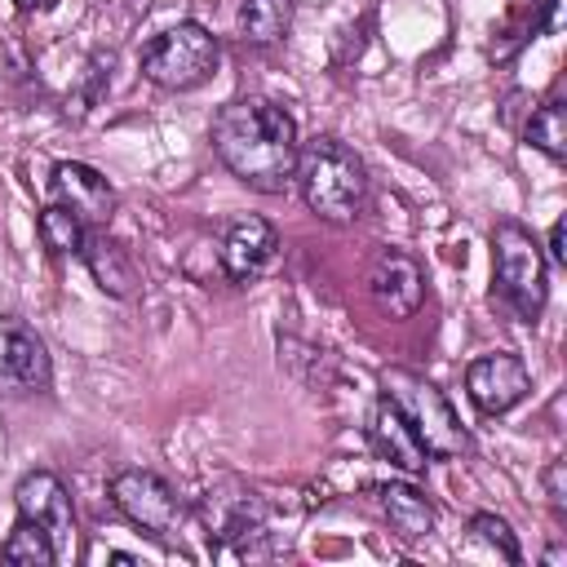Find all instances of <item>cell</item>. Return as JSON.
I'll use <instances>...</instances> for the list:
<instances>
[{
    "label": "cell",
    "instance_id": "cell-6",
    "mask_svg": "<svg viewBox=\"0 0 567 567\" xmlns=\"http://www.w3.org/2000/svg\"><path fill=\"white\" fill-rule=\"evenodd\" d=\"M199 518H204L213 545H239V549H248V540L266 536L270 509H266V496L257 487H248L239 478H221V483H213L204 492Z\"/></svg>",
    "mask_w": 567,
    "mask_h": 567
},
{
    "label": "cell",
    "instance_id": "cell-18",
    "mask_svg": "<svg viewBox=\"0 0 567 567\" xmlns=\"http://www.w3.org/2000/svg\"><path fill=\"white\" fill-rule=\"evenodd\" d=\"M35 230H40V244L53 252V257H80V248H84V239H89V226L66 208V204H49V208H40V217H35Z\"/></svg>",
    "mask_w": 567,
    "mask_h": 567
},
{
    "label": "cell",
    "instance_id": "cell-12",
    "mask_svg": "<svg viewBox=\"0 0 567 567\" xmlns=\"http://www.w3.org/2000/svg\"><path fill=\"white\" fill-rule=\"evenodd\" d=\"M53 199L66 204L89 230L93 226H106L111 213H115V186L93 164H80V159L53 164Z\"/></svg>",
    "mask_w": 567,
    "mask_h": 567
},
{
    "label": "cell",
    "instance_id": "cell-14",
    "mask_svg": "<svg viewBox=\"0 0 567 567\" xmlns=\"http://www.w3.org/2000/svg\"><path fill=\"white\" fill-rule=\"evenodd\" d=\"M372 447H377L381 461H390L403 474H421L425 470V447H421L416 430L408 425V416L399 412V403L390 394L377 399V412H372Z\"/></svg>",
    "mask_w": 567,
    "mask_h": 567
},
{
    "label": "cell",
    "instance_id": "cell-17",
    "mask_svg": "<svg viewBox=\"0 0 567 567\" xmlns=\"http://www.w3.org/2000/svg\"><path fill=\"white\" fill-rule=\"evenodd\" d=\"M235 22L248 44H275L292 27V0H239Z\"/></svg>",
    "mask_w": 567,
    "mask_h": 567
},
{
    "label": "cell",
    "instance_id": "cell-11",
    "mask_svg": "<svg viewBox=\"0 0 567 567\" xmlns=\"http://www.w3.org/2000/svg\"><path fill=\"white\" fill-rule=\"evenodd\" d=\"M368 292L390 319H412L425 297V275H421L416 257H408L399 248H381L368 270Z\"/></svg>",
    "mask_w": 567,
    "mask_h": 567
},
{
    "label": "cell",
    "instance_id": "cell-13",
    "mask_svg": "<svg viewBox=\"0 0 567 567\" xmlns=\"http://www.w3.org/2000/svg\"><path fill=\"white\" fill-rule=\"evenodd\" d=\"M279 252V235L266 217H239L226 239H221V270L235 279V284H248L257 279Z\"/></svg>",
    "mask_w": 567,
    "mask_h": 567
},
{
    "label": "cell",
    "instance_id": "cell-23",
    "mask_svg": "<svg viewBox=\"0 0 567 567\" xmlns=\"http://www.w3.org/2000/svg\"><path fill=\"white\" fill-rule=\"evenodd\" d=\"M549 261H554V266H567V248H563V217L549 226Z\"/></svg>",
    "mask_w": 567,
    "mask_h": 567
},
{
    "label": "cell",
    "instance_id": "cell-2",
    "mask_svg": "<svg viewBox=\"0 0 567 567\" xmlns=\"http://www.w3.org/2000/svg\"><path fill=\"white\" fill-rule=\"evenodd\" d=\"M292 182L310 213L323 221H354L368 204V168L341 137H310L297 146Z\"/></svg>",
    "mask_w": 567,
    "mask_h": 567
},
{
    "label": "cell",
    "instance_id": "cell-1",
    "mask_svg": "<svg viewBox=\"0 0 567 567\" xmlns=\"http://www.w3.org/2000/svg\"><path fill=\"white\" fill-rule=\"evenodd\" d=\"M297 120L270 97H235L213 120L217 159L261 195H279L292 186L297 168Z\"/></svg>",
    "mask_w": 567,
    "mask_h": 567
},
{
    "label": "cell",
    "instance_id": "cell-3",
    "mask_svg": "<svg viewBox=\"0 0 567 567\" xmlns=\"http://www.w3.org/2000/svg\"><path fill=\"white\" fill-rule=\"evenodd\" d=\"M381 394H390V399L399 403V412H403L408 425L416 430L425 456H434V461H456V456L470 452V434H465L461 416L452 412L447 394H443L434 381H425L421 372H412V368H385V372H381Z\"/></svg>",
    "mask_w": 567,
    "mask_h": 567
},
{
    "label": "cell",
    "instance_id": "cell-7",
    "mask_svg": "<svg viewBox=\"0 0 567 567\" xmlns=\"http://www.w3.org/2000/svg\"><path fill=\"white\" fill-rule=\"evenodd\" d=\"M111 501H115V509L133 527H142V532H151L159 540H168L182 527V501H177V492L159 474H151V470H120L111 478Z\"/></svg>",
    "mask_w": 567,
    "mask_h": 567
},
{
    "label": "cell",
    "instance_id": "cell-4",
    "mask_svg": "<svg viewBox=\"0 0 567 567\" xmlns=\"http://www.w3.org/2000/svg\"><path fill=\"white\" fill-rule=\"evenodd\" d=\"M492 270H496V292L505 297V306L523 323H536L545 315L549 284H545V252L527 226L518 221L492 226Z\"/></svg>",
    "mask_w": 567,
    "mask_h": 567
},
{
    "label": "cell",
    "instance_id": "cell-5",
    "mask_svg": "<svg viewBox=\"0 0 567 567\" xmlns=\"http://www.w3.org/2000/svg\"><path fill=\"white\" fill-rule=\"evenodd\" d=\"M217 62H221L217 35L199 22H177V27H168L142 44V75L159 89H173V93L208 84Z\"/></svg>",
    "mask_w": 567,
    "mask_h": 567
},
{
    "label": "cell",
    "instance_id": "cell-21",
    "mask_svg": "<svg viewBox=\"0 0 567 567\" xmlns=\"http://www.w3.org/2000/svg\"><path fill=\"white\" fill-rule=\"evenodd\" d=\"M470 532H474L478 540H487L492 549H501L505 563H523V549H518V540H514V532H509L505 518H496V514H474V518H470Z\"/></svg>",
    "mask_w": 567,
    "mask_h": 567
},
{
    "label": "cell",
    "instance_id": "cell-15",
    "mask_svg": "<svg viewBox=\"0 0 567 567\" xmlns=\"http://www.w3.org/2000/svg\"><path fill=\"white\" fill-rule=\"evenodd\" d=\"M80 257H84L89 275L97 279V288H102L106 297L128 301V297L137 292V284H142L137 261H133V257H128V248H124L120 239H111L106 230H89V239H84Z\"/></svg>",
    "mask_w": 567,
    "mask_h": 567
},
{
    "label": "cell",
    "instance_id": "cell-9",
    "mask_svg": "<svg viewBox=\"0 0 567 567\" xmlns=\"http://www.w3.org/2000/svg\"><path fill=\"white\" fill-rule=\"evenodd\" d=\"M53 385V359L35 328L0 315V394H40Z\"/></svg>",
    "mask_w": 567,
    "mask_h": 567
},
{
    "label": "cell",
    "instance_id": "cell-10",
    "mask_svg": "<svg viewBox=\"0 0 567 567\" xmlns=\"http://www.w3.org/2000/svg\"><path fill=\"white\" fill-rule=\"evenodd\" d=\"M465 390H470V403L483 412V416H505L509 408H518L532 390V372L518 354L509 350H492V354H478L470 368H465Z\"/></svg>",
    "mask_w": 567,
    "mask_h": 567
},
{
    "label": "cell",
    "instance_id": "cell-8",
    "mask_svg": "<svg viewBox=\"0 0 567 567\" xmlns=\"http://www.w3.org/2000/svg\"><path fill=\"white\" fill-rule=\"evenodd\" d=\"M13 505H18V518H31V523H40L53 536L58 563L71 558V549H75V509H71L66 483L53 470L22 474L18 487H13Z\"/></svg>",
    "mask_w": 567,
    "mask_h": 567
},
{
    "label": "cell",
    "instance_id": "cell-24",
    "mask_svg": "<svg viewBox=\"0 0 567 567\" xmlns=\"http://www.w3.org/2000/svg\"><path fill=\"white\" fill-rule=\"evenodd\" d=\"M22 13H40V9H53V0H13Z\"/></svg>",
    "mask_w": 567,
    "mask_h": 567
},
{
    "label": "cell",
    "instance_id": "cell-22",
    "mask_svg": "<svg viewBox=\"0 0 567 567\" xmlns=\"http://www.w3.org/2000/svg\"><path fill=\"white\" fill-rule=\"evenodd\" d=\"M545 492H549V505L563 514L567 509V461H554L545 470Z\"/></svg>",
    "mask_w": 567,
    "mask_h": 567
},
{
    "label": "cell",
    "instance_id": "cell-20",
    "mask_svg": "<svg viewBox=\"0 0 567 567\" xmlns=\"http://www.w3.org/2000/svg\"><path fill=\"white\" fill-rule=\"evenodd\" d=\"M527 142H532L536 151H545L549 159H563V155H567V106H563L558 97H549V102L532 115Z\"/></svg>",
    "mask_w": 567,
    "mask_h": 567
},
{
    "label": "cell",
    "instance_id": "cell-16",
    "mask_svg": "<svg viewBox=\"0 0 567 567\" xmlns=\"http://www.w3.org/2000/svg\"><path fill=\"white\" fill-rule=\"evenodd\" d=\"M377 496H381V509H385L390 527H394L403 540H421V536L434 532V505H430L425 492H416L412 483H381Z\"/></svg>",
    "mask_w": 567,
    "mask_h": 567
},
{
    "label": "cell",
    "instance_id": "cell-19",
    "mask_svg": "<svg viewBox=\"0 0 567 567\" xmlns=\"http://www.w3.org/2000/svg\"><path fill=\"white\" fill-rule=\"evenodd\" d=\"M0 558L13 563V567H53V563H58V549H53V536H49L40 523L18 518L13 532H9L4 545H0Z\"/></svg>",
    "mask_w": 567,
    "mask_h": 567
},
{
    "label": "cell",
    "instance_id": "cell-25",
    "mask_svg": "<svg viewBox=\"0 0 567 567\" xmlns=\"http://www.w3.org/2000/svg\"><path fill=\"white\" fill-rule=\"evenodd\" d=\"M545 563H549V567H558V563H567V549H563V545H554V549H545Z\"/></svg>",
    "mask_w": 567,
    "mask_h": 567
}]
</instances>
